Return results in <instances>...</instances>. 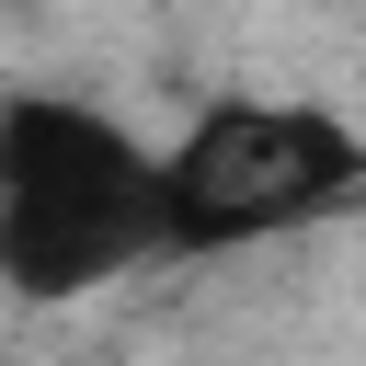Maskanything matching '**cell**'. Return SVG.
I'll return each mask as SVG.
<instances>
[{"label":"cell","instance_id":"6da1fadb","mask_svg":"<svg viewBox=\"0 0 366 366\" xmlns=\"http://www.w3.org/2000/svg\"><path fill=\"white\" fill-rule=\"evenodd\" d=\"M137 263H160V149L92 92H0V286L69 309Z\"/></svg>","mask_w":366,"mask_h":366},{"label":"cell","instance_id":"7a4b0ae2","mask_svg":"<svg viewBox=\"0 0 366 366\" xmlns=\"http://www.w3.org/2000/svg\"><path fill=\"white\" fill-rule=\"evenodd\" d=\"M366 194V137L309 92H217L160 137V263H229L263 240H309Z\"/></svg>","mask_w":366,"mask_h":366}]
</instances>
